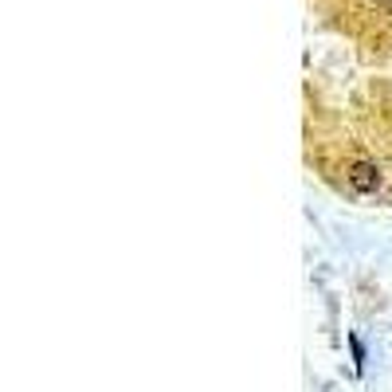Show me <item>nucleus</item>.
<instances>
[{"mask_svg":"<svg viewBox=\"0 0 392 392\" xmlns=\"http://www.w3.org/2000/svg\"><path fill=\"white\" fill-rule=\"evenodd\" d=\"M345 177H350V185L357 188L361 196H373L376 188H381V169H376L373 161H357V165H350V173H345Z\"/></svg>","mask_w":392,"mask_h":392,"instance_id":"obj_1","label":"nucleus"},{"mask_svg":"<svg viewBox=\"0 0 392 392\" xmlns=\"http://www.w3.org/2000/svg\"><path fill=\"white\" fill-rule=\"evenodd\" d=\"M350 350H353V365H357V373H365V345H361L357 338H350Z\"/></svg>","mask_w":392,"mask_h":392,"instance_id":"obj_2","label":"nucleus"}]
</instances>
